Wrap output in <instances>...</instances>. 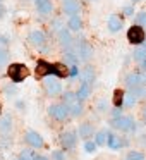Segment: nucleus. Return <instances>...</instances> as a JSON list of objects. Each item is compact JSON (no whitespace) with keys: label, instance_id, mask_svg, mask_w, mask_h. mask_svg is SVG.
<instances>
[{"label":"nucleus","instance_id":"obj_11","mask_svg":"<svg viewBox=\"0 0 146 160\" xmlns=\"http://www.w3.org/2000/svg\"><path fill=\"white\" fill-rule=\"evenodd\" d=\"M35 5H36V11L43 16H48L53 12V2L52 0H35Z\"/></svg>","mask_w":146,"mask_h":160},{"label":"nucleus","instance_id":"obj_40","mask_svg":"<svg viewBox=\"0 0 146 160\" xmlns=\"http://www.w3.org/2000/svg\"><path fill=\"white\" fill-rule=\"evenodd\" d=\"M17 107L21 108V112H24V108H26V103H22V102H17Z\"/></svg>","mask_w":146,"mask_h":160},{"label":"nucleus","instance_id":"obj_22","mask_svg":"<svg viewBox=\"0 0 146 160\" xmlns=\"http://www.w3.org/2000/svg\"><path fill=\"white\" fill-rule=\"evenodd\" d=\"M107 145L110 146L112 150H119V148H122V146H124V141H122V139L119 138L117 134H112V132H108Z\"/></svg>","mask_w":146,"mask_h":160},{"label":"nucleus","instance_id":"obj_44","mask_svg":"<svg viewBox=\"0 0 146 160\" xmlns=\"http://www.w3.org/2000/svg\"><path fill=\"white\" fill-rule=\"evenodd\" d=\"M17 160H28V158H22V157H19V158Z\"/></svg>","mask_w":146,"mask_h":160},{"label":"nucleus","instance_id":"obj_16","mask_svg":"<svg viewBox=\"0 0 146 160\" xmlns=\"http://www.w3.org/2000/svg\"><path fill=\"white\" fill-rule=\"evenodd\" d=\"M138 98H139L138 88H131L129 93H124V105H125V107H132V105L138 102Z\"/></svg>","mask_w":146,"mask_h":160},{"label":"nucleus","instance_id":"obj_21","mask_svg":"<svg viewBox=\"0 0 146 160\" xmlns=\"http://www.w3.org/2000/svg\"><path fill=\"white\" fill-rule=\"evenodd\" d=\"M81 79H83V83H88V84H91L95 81V71H93V67H90V66H86L83 71H81Z\"/></svg>","mask_w":146,"mask_h":160},{"label":"nucleus","instance_id":"obj_10","mask_svg":"<svg viewBox=\"0 0 146 160\" xmlns=\"http://www.w3.org/2000/svg\"><path fill=\"white\" fill-rule=\"evenodd\" d=\"M9 57V40L5 36H0V67L7 66Z\"/></svg>","mask_w":146,"mask_h":160},{"label":"nucleus","instance_id":"obj_13","mask_svg":"<svg viewBox=\"0 0 146 160\" xmlns=\"http://www.w3.org/2000/svg\"><path fill=\"white\" fill-rule=\"evenodd\" d=\"M146 81L144 78L141 76V74H136V72H131L127 78H125V84H127V88H138V86H143Z\"/></svg>","mask_w":146,"mask_h":160},{"label":"nucleus","instance_id":"obj_32","mask_svg":"<svg viewBox=\"0 0 146 160\" xmlns=\"http://www.w3.org/2000/svg\"><path fill=\"white\" fill-rule=\"evenodd\" d=\"M96 143H95V141H86V143H84V150H86V153H95V152H96Z\"/></svg>","mask_w":146,"mask_h":160},{"label":"nucleus","instance_id":"obj_47","mask_svg":"<svg viewBox=\"0 0 146 160\" xmlns=\"http://www.w3.org/2000/svg\"><path fill=\"white\" fill-rule=\"evenodd\" d=\"M134 2H138V0H134Z\"/></svg>","mask_w":146,"mask_h":160},{"label":"nucleus","instance_id":"obj_23","mask_svg":"<svg viewBox=\"0 0 146 160\" xmlns=\"http://www.w3.org/2000/svg\"><path fill=\"white\" fill-rule=\"evenodd\" d=\"M90 93H91V84H88V83H83L79 86V90H77V98L79 100H86L88 97H90Z\"/></svg>","mask_w":146,"mask_h":160},{"label":"nucleus","instance_id":"obj_14","mask_svg":"<svg viewBox=\"0 0 146 160\" xmlns=\"http://www.w3.org/2000/svg\"><path fill=\"white\" fill-rule=\"evenodd\" d=\"M59 42H60V45L64 47V48H67L69 50L71 47H72V36H71V31L69 29H66V28H62L59 31Z\"/></svg>","mask_w":146,"mask_h":160},{"label":"nucleus","instance_id":"obj_4","mask_svg":"<svg viewBox=\"0 0 146 160\" xmlns=\"http://www.w3.org/2000/svg\"><path fill=\"white\" fill-rule=\"evenodd\" d=\"M115 129L119 131H136V122L132 117H125V115H120V117H115L114 122H112Z\"/></svg>","mask_w":146,"mask_h":160},{"label":"nucleus","instance_id":"obj_9","mask_svg":"<svg viewBox=\"0 0 146 160\" xmlns=\"http://www.w3.org/2000/svg\"><path fill=\"white\" fill-rule=\"evenodd\" d=\"M60 143H62V146L66 150H71L76 146L77 143V132H72V131H66L60 134Z\"/></svg>","mask_w":146,"mask_h":160},{"label":"nucleus","instance_id":"obj_27","mask_svg":"<svg viewBox=\"0 0 146 160\" xmlns=\"http://www.w3.org/2000/svg\"><path fill=\"white\" fill-rule=\"evenodd\" d=\"M64 60H66V66L67 64H71V66H76L79 60H77V55L74 52H66L64 53Z\"/></svg>","mask_w":146,"mask_h":160},{"label":"nucleus","instance_id":"obj_30","mask_svg":"<svg viewBox=\"0 0 146 160\" xmlns=\"http://www.w3.org/2000/svg\"><path fill=\"white\" fill-rule=\"evenodd\" d=\"M136 24L138 26H146V12L141 11L136 14Z\"/></svg>","mask_w":146,"mask_h":160},{"label":"nucleus","instance_id":"obj_26","mask_svg":"<svg viewBox=\"0 0 146 160\" xmlns=\"http://www.w3.org/2000/svg\"><path fill=\"white\" fill-rule=\"evenodd\" d=\"M132 59H134L136 62H143V60H146V47L134 50V53H132Z\"/></svg>","mask_w":146,"mask_h":160},{"label":"nucleus","instance_id":"obj_48","mask_svg":"<svg viewBox=\"0 0 146 160\" xmlns=\"http://www.w3.org/2000/svg\"><path fill=\"white\" fill-rule=\"evenodd\" d=\"M0 2H2V0H0Z\"/></svg>","mask_w":146,"mask_h":160},{"label":"nucleus","instance_id":"obj_3","mask_svg":"<svg viewBox=\"0 0 146 160\" xmlns=\"http://www.w3.org/2000/svg\"><path fill=\"white\" fill-rule=\"evenodd\" d=\"M48 115L52 119H55V121H66L71 114H69L67 105H64V103H52L48 107Z\"/></svg>","mask_w":146,"mask_h":160},{"label":"nucleus","instance_id":"obj_6","mask_svg":"<svg viewBox=\"0 0 146 160\" xmlns=\"http://www.w3.org/2000/svg\"><path fill=\"white\" fill-rule=\"evenodd\" d=\"M24 141L28 143L31 148H43L45 146V139H43V136L40 134V132L33 131V129H29V131H26L24 134Z\"/></svg>","mask_w":146,"mask_h":160},{"label":"nucleus","instance_id":"obj_39","mask_svg":"<svg viewBox=\"0 0 146 160\" xmlns=\"http://www.w3.org/2000/svg\"><path fill=\"white\" fill-rule=\"evenodd\" d=\"M114 117H120V108H119V107H115V110H114Z\"/></svg>","mask_w":146,"mask_h":160},{"label":"nucleus","instance_id":"obj_35","mask_svg":"<svg viewBox=\"0 0 146 160\" xmlns=\"http://www.w3.org/2000/svg\"><path fill=\"white\" fill-rule=\"evenodd\" d=\"M77 74H79L77 67H76V66H71V67H69V76H71V78H76Z\"/></svg>","mask_w":146,"mask_h":160},{"label":"nucleus","instance_id":"obj_42","mask_svg":"<svg viewBox=\"0 0 146 160\" xmlns=\"http://www.w3.org/2000/svg\"><path fill=\"white\" fill-rule=\"evenodd\" d=\"M143 69L146 71V60H143Z\"/></svg>","mask_w":146,"mask_h":160},{"label":"nucleus","instance_id":"obj_7","mask_svg":"<svg viewBox=\"0 0 146 160\" xmlns=\"http://www.w3.org/2000/svg\"><path fill=\"white\" fill-rule=\"evenodd\" d=\"M28 42L31 43L33 47H36V48H43L45 43H46V36L41 29H33L28 35Z\"/></svg>","mask_w":146,"mask_h":160},{"label":"nucleus","instance_id":"obj_49","mask_svg":"<svg viewBox=\"0 0 146 160\" xmlns=\"http://www.w3.org/2000/svg\"><path fill=\"white\" fill-rule=\"evenodd\" d=\"M144 47H146V45H144Z\"/></svg>","mask_w":146,"mask_h":160},{"label":"nucleus","instance_id":"obj_36","mask_svg":"<svg viewBox=\"0 0 146 160\" xmlns=\"http://www.w3.org/2000/svg\"><path fill=\"white\" fill-rule=\"evenodd\" d=\"M52 28H53V31H57V33H59L60 29H62V22H60V21H55V22H53V26H52Z\"/></svg>","mask_w":146,"mask_h":160},{"label":"nucleus","instance_id":"obj_38","mask_svg":"<svg viewBox=\"0 0 146 160\" xmlns=\"http://www.w3.org/2000/svg\"><path fill=\"white\" fill-rule=\"evenodd\" d=\"M124 14L125 16H132V14H134V9H132V7H124Z\"/></svg>","mask_w":146,"mask_h":160},{"label":"nucleus","instance_id":"obj_31","mask_svg":"<svg viewBox=\"0 0 146 160\" xmlns=\"http://www.w3.org/2000/svg\"><path fill=\"white\" fill-rule=\"evenodd\" d=\"M52 160H67L64 150H53L52 152Z\"/></svg>","mask_w":146,"mask_h":160},{"label":"nucleus","instance_id":"obj_18","mask_svg":"<svg viewBox=\"0 0 146 160\" xmlns=\"http://www.w3.org/2000/svg\"><path fill=\"white\" fill-rule=\"evenodd\" d=\"M11 131H12V117L11 115L0 117V132L2 134H9Z\"/></svg>","mask_w":146,"mask_h":160},{"label":"nucleus","instance_id":"obj_20","mask_svg":"<svg viewBox=\"0 0 146 160\" xmlns=\"http://www.w3.org/2000/svg\"><path fill=\"white\" fill-rule=\"evenodd\" d=\"M67 26H69V31H81V28H83V21H81L79 16H69V22H67Z\"/></svg>","mask_w":146,"mask_h":160},{"label":"nucleus","instance_id":"obj_24","mask_svg":"<svg viewBox=\"0 0 146 160\" xmlns=\"http://www.w3.org/2000/svg\"><path fill=\"white\" fill-rule=\"evenodd\" d=\"M107 139H108V131L107 129H101V131L96 132V139H95V143H96L98 146H103V145H107Z\"/></svg>","mask_w":146,"mask_h":160},{"label":"nucleus","instance_id":"obj_15","mask_svg":"<svg viewBox=\"0 0 146 160\" xmlns=\"http://www.w3.org/2000/svg\"><path fill=\"white\" fill-rule=\"evenodd\" d=\"M81 102H83V100L76 98V100H74L72 103H69V105H67V108H69V114L72 115V117H79V115H83L84 107H83V103H81Z\"/></svg>","mask_w":146,"mask_h":160},{"label":"nucleus","instance_id":"obj_37","mask_svg":"<svg viewBox=\"0 0 146 160\" xmlns=\"http://www.w3.org/2000/svg\"><path fill=\"white\" fill-rule=\"evenodd\" d=\"M5 12H7V9H5V5L2 4V2H0V19H2V18L5 16Z\"/></svg>","mask_w":146,"mask_h":160},{"label":"nucleus","instance_id":"obj_43","mask_svg":"<svg viewBox=\"0 0 146 160\" xmlns=\"http://www.w3.org/2000/svg\"><path fill=\"white\" fill-rule=\"evenodd\" d=\"M0 117H2V105H0Z\"/></svg>","mask_w":146,"mask_h":160},{"label":"nucleus","instance_id":"obj_2","mask_svg":"<svg viewBox=\"0 0 146 160\" xmlns=\"http://www.w3.org/2000/svg\"><path fill=\"white\" fill-rule=\"evenodd\" d=\"M43 86H45L46 95H50V97H55V95L62 93V81H60V78L53 76V74L52 76H46L43 79Z\"/></svg>","mask_w":146,"mask_h":160},{"label":"nucleus","instance_id":"obj_12","mask_svg":"<svg viewBox=\"0 0 146 160\" xmlns=\"http://www.w3.org/2000/svg\"><path fill=\"white\" fill-rule=\"evenodd\" d=\"M62 7H64V12L69 14V16H76V14H79V11H81L77 0H64Z\"/></svg>","mask_w":146,"mask_h":160},{"label":"nucleus","instance_id":"obj_8","mask_svg":"<svg viewBox=\"0 0 146 160\" xmlns=\"http://www.w3.org/2000/svg\"><path fill=\"white\" fill-rule=\"evenodd\" d=\"M144 31H143V28L141 26H132V28H129V31H127V40L132 43V45H139V43H143L144 42Z\"/></svg>","mask_w":146,"mask_h":160},{"label":"nucleus","instance_id":"obj_45","mask_svg":"<svg viewBox=\"0 0 146 160\" xmlns=\"http://www.w3.org/2000/svg\"><path fill=\"white\" fill-rule=\"evenodd\" d=\"M144 119H146V108H144Z\"/></svg>","mask_w":146,"mask_h":160},{"label":"nucleus","instance_id":"obj_19","mask_svg":"<svg viewBox=\"0 0 146 160\" xmlns=\"http://www.w3.org/2000/svg\"><path fill=\"white\" fill-rule=\"evenodd\" d=\"M108 29H110L112 33H117V31H120V29H122V21H120L119 16L112 14L110 18H108Z\"/></svg>","mask_w":146,"mask_h":160},{"label":"nucleus","instance_id":"obj_46","mask_svg":"<svg viewBox=\"0 0 146 160\" xmlns=\"http://www.w3.org/2000/svg\"><path fill=\"white\" fill-rule=\"evenodd\" d=\"M88 2H93V0H88Z\"/></svg>","mask_w":146,"mask_h":160},{"label":"nucleus","instance_id":"obj_34","mask_svg":"<svg viewBox=\"0 0 146 160\" xmlns=\"http://www.w3.org/2000/svg\"><path fill=\"white\" fill-rule=\"evenodd\" d=\"M107 100H105V98H101V100L100 102H98V105H96V107H98V110H100V112H107Z\"/></svg>","mask_w":146,"mask_h":160},{"label":"nucleus","instance_id":"obj_25","mask_svg":"<svg viewBox=\"0 0 146 160\" xmlns=\"http://www.w3.org/2000/svg\"><path fill=\"white\" fill-rule=\"evenodd\" d=\"M114 105L120 108L124 105V91L122 90H115L114 91Z\"/></svg>","mask_w":146,"mask_h":160},{"label":"nucleus","instance_id":"obj_33","mask_svg":"<svg viewBox=\"0 0 146 160\" xmlns=\"http://www.w3.org/2000/svg\"><path fill=\"white\" fill-rule=\"evenodd\" d=\"M125 160H144V155H143V153H139V152H131Z\"/></svg>","mask_w":146,"mask_h":160},{"label":"nucleus","instance_id":"obj_1","mask_svg":"<svg viewBox=\"0 0 146 160\" xmlns=\"http://www.w3.org/2000/svg\"><path fill=\"white\" fill-rule=\"evenodd\" d=\"M7 76L11 78L12 83H22L26 78L29 76V69L26 67V64H21V62H14L7 67Z\"/></svg>","mask_w":146,"mask_h":160},{"label":"nucleus","instance_id":"obj_17","mask_svg":"<svg viewBox=\"0 0 146 160\" xmlns=\"http://www.w3.org/2000/svg\"><path fill=\"white\" fill-rule=\"evenodd\" d=\"M93 136V124H90V122H83V124L79 126V129H77V138H91Z\"/></svg>","mask_w":146,"mask_h":160},{"label":"nucleus","instance_id":"obj_41","mask_svg":"<svg viewBox=\"0 0 146 160\" xmlns=\"http://www.w3.org/2000/svg\"><path fill=\"white\" fill-rule=\"evenodd\" d=\"M35 160H50V158H48V157H43V155H36Z\"/></svg>","mask_w":146,"mask_h":160},{"label":"nucleus","instance_id":"obj_28","mask_svg":"<svg viewBox=\"0 0 146 160\" xmlns=\"http://www.w3.org/2000/svg\"><path fill=\"white\" fill-rule=\"evenodd\" d=\"M76 98H77L76 93H72V91H66V93L62 95V103L64 105H69V103H72Z\"/></svg>","mask_w":146,"mask_h":160},{"label":"nucleus","instance_id":"obj_29","mask_svg":"<svg viewBox=\"0 0 146 160\" xmlns=\"http://www.w3.org/2000/svg\"><path fill=\"white\" fill-rule=\"evenodd\" d=\"M16 83H12V84H7V86H4V95L5 97H14V95H17V88L14 86Z\"/></svg>","mask_w":146,"mask_h":160},{"label":"nucleus","instance_id":"obj_5","mask_svg":"<svg viewBox=\"0 0 146 160\" xmlns=\"http://www.w3.org/2000/svg\"><path fill=\"white\" fill-rule=\"evenodd\" d=\"M76 55H77V60H81V62H88V60L93 57V48H91L84 40H81V42L76 45Z\"/></svg>","mask_w":146,"mask_h":160}]
</instances>
